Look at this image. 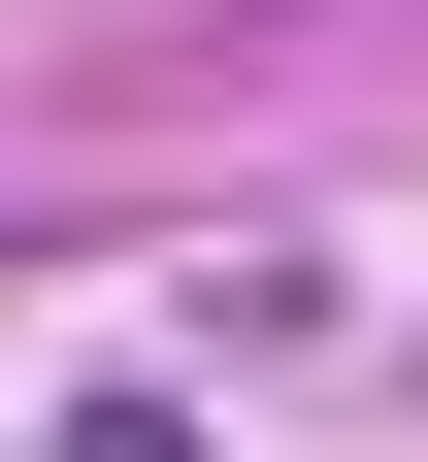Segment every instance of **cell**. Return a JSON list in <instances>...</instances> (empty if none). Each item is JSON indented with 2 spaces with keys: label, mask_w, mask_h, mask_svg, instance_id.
I'll list each match as a JSON object with an SVG mask.
<instances>
[{
  "label": "cell",
  "mask_w": 428,
  "mask_h": 462,
  "mask_svg": "<svg viewBox=\"0 0 428 462\" xmlns=\"http://www.w3.org/2000/svg\"><path fill=\"white\" fill-rule=\"evenodd\" d=\"M67 462H198V396H67Z\"/></svg>",
  "instance_id": "obj_1"
}]
</instances>
